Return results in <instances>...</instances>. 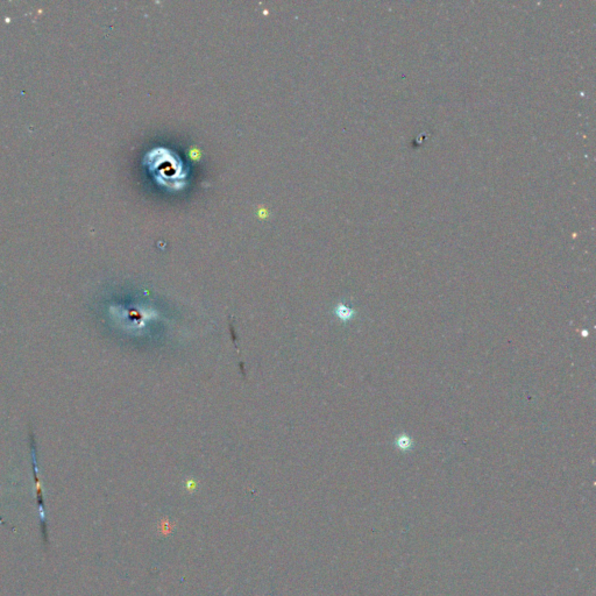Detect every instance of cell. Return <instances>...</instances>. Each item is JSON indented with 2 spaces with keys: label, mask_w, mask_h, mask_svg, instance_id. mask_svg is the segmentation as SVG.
Instances as JSON below:
<instances>
[{
  "label": "cell",
  "mask_w": 596,
  "mask_h": 596,
  "mask_svg": "<svg viewBox=\"0 0 596 596\" xmlns=\"http://www.w3.org/2000/svg\"><path fill=\"white\" fill-rule=\"evenodd\" d=\"M334 313L338 316V318L340 320H342L343 323H346V321L352 320L353 318L356 316V312L355 310H353V309L346 307L345 304H340L337 305L336 310H334Z\"/></svg>",
  "instance_id": "obj_2"
},
{
  "label": "cell",
  "mask_w": 596,
  "mask_h": 596,
  "mask_svg": "<svg viewBox=\"0 0 596 596\" xmlns=\"http://www.w3.org/2000/svg\"><path fill=\"white\" fill-rule=\"evenodd\" d=\"M394 445L397 447V450L402 451V452H410L414 449L415 441L411 436L402 432V433H398L396 436L395 440H394Z\"/></svg>",
  "instance_id": "obj_1"
}]
</instances>
